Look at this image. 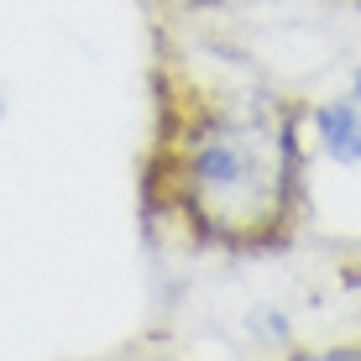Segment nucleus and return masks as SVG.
Masks as SVG:
<instances>
[{
	"mask_svg": "<svg viewBox=\"0 0 361 361\" xmlns=\"http://www.w3.org/2000/svg\"><path fill=\"white\" fill-rule=\"evenodd\" d=\"M304 105L152 27L136 199L147 226L209 252H272L304 215Z\"/></svg>",
	"mask_w": 361,
	"mask_h": 361,
	"instance_id": "obj_1",
	"label": "nucleus"
},
{
	"mask_svg": "<svg viewBox=\"0 0 361 361\" xmlns=\"http://www.w3.org/2000/svg\"><path fill=\"white\" fill-rule=\"evenodd\" d=\"M304 126L330 163L361 173V105L351 94H330V99L304 105Z\"/></svg>",
	"mask_w": 361,
	"mask_h": 361,
	"instance_id": "obj_2",
	"label": "nucleus"
},
{
	"mask_svg": "<svg viewBox=\"0 0 361 361\" xmlns=\"http://www.w3.org/2000/svg\"><path fill=\"white\" fill-rule=\"evenodd\" d=\"M163 11H178V16H209V11H231L241 0H157Z\"/></svg>",
	"mask_w": 361,
	"mask_h": 361,
	"instance_id": "obj_3",
	"label": "nucleus"
},
{
	"mask_svg": "<svg viewBox=\"0 0 361 361\" xmlns=\"http://www.w3.org/2000/svg\"><path fill=\"white\" fill-rule=\"evenodd\" d=\"M283 361H361V345H319V351H293Z\"/></svg>",
	"mask_w": 361,
	"mask_h": 361,
	"instance_id": "obj_4",
	"label": "nucleus"
},
{
	"mask_svg": "<svg viewBox=\"0 0 361 361\" xmlns=\"http://www.w3.org/2000/svg\"><path fill=\"white\" fill-rule=\"evenodd\" d=\"M105 361H183V356H163V351H131V356H105Z\"/></svg>",
	"mask_w": 361,
	"mask_h": 361,
	"instance_id": "obj_5",
	"label": "nucleus"
},
{
	"mask_svg": "<svg viewBox=\"0 0 361 361\" xmlns=\"http://www.w3.org/2000/svg\"><path fill=\"white\" fill-rule=\"evenodd\" d=\"M345 6H351V16H356V21H361V0H345Z\"/></svg>",
	"mask_w": 361,
	"mask_h": 361,
	"instance_id": "obj_6",
	"label": "nucleus"
}]
</instances>
